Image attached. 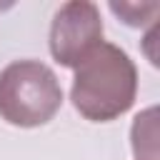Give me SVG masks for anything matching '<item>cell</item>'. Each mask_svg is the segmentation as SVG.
Listing matches in <instances>:
<instances>
[{"instance_id":"cell-5","label":"cell","mask_w":160,"mask_h":160,"mask_svg":"<svg viewBox=\"0 0 160 160\" xmlns=\"http://www.w3.org/2000/svg\"><path fill=\"white\" fill-rule=\"evenodd\" d=\"M110 10L115 15H120V20H125L132 28L148 25L155 20V15L160 12L158 2H148V5H138V2H110Z\"/></svg>"},{"instance_id":"cell-4","label":"cell","mask_w":160,"mask_h":160,"mask_svg":"<svg viewBox=\"0 0 160 160\" xmlns=\"http://www.w3.org/2000/svg\"><path fill=\"white\" fill-rule=\"evenodd\" d=\"M155 118H158V110L148 108L132 122L130 138H132L135 160H158V120Z\"/></svg>"},{"instance_id":"cell-1","label":"cell","mask_w":160,"mask_h":160,"mask_svg":"<svg viewBox=\"0 0 160 160\" xmlns=\"http://www.w3.org/2000/svg\"><path fill=\"white\" fill-rule=\"evenodd\" d=\"M138 95V70L125 50L100 42L78 68L70 88L75 110L92 122H108L128 112Z\"/></svg>"},{"instance_id":"cell-2","label":"cell","mask_w":160,"mask_h":160,"mask_svg":"<svg viewBox=\"0 0 160 160\" xmlns=\"http://www.w3.org/2000/svg\"><path fill=\"white\" fill-rule=\"evenodd\" d=\"M62 105L58 75L40 60H15L0 70V118L18 128H38Z\"/></svg>"},{"instance_id":"cell-3","label":"cell","mask_w":160,"mask_h":160,"mask_svg":"<svg viewBox=\"0 0 160 160\" xmlns=\"http://www.w3.org/2000/svg\"><path fill=\"white\" fill-rule=\"evenodd\" d=\"M102 42V18L95 2L70 0L60 5L50 25V52L55 62L78 68Z\"/></svg>"}]
</instances>
